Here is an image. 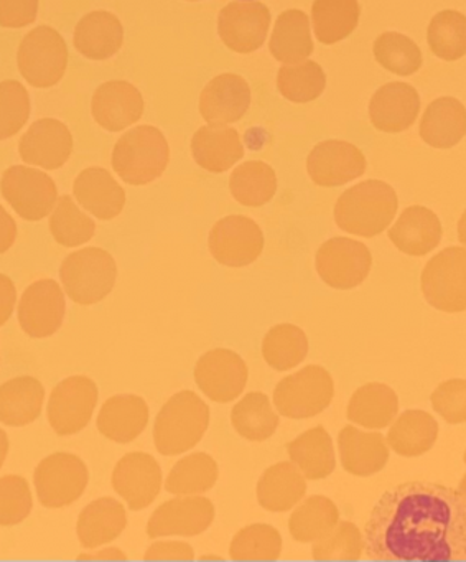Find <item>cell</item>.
I'll return each instance as SVG.
<instances>
[{
  "label": "cell",
  "instance_id": "34",
  "mask_svg": "<svg viewBox=\"0 0 466 562\" xmlns=\"http://www.w3.org/2000/svg\"><path fill=\"white\" fill-rule=\"evenodd\" d=\"M399 413L396 391L383 383H367L351 396L348 419L371 430L389 427Z\"/></svg>",
  "mask_w": 466,
  "mask_h": 562
},
{
  "label": "cell",
  "instance_id": "27",
  "mask_svg": "<svg viewBox=\"0 0 466 562\" xmlns=\"http://www.w3.org/2000/svg\"><path fill=\"white\" fill-rule=\"evenodd\" d=\"M341 465L351 475L379 473L389 460V446L380 432H364L353 426L343 427L338 436Z\"/></svg>",
  "mask_w": 466,
  "mask_h": 562
},
{
  "label": "cell",
  "instance_id": "57",
  "mask_svg": "<svg viewBox=\"0 0 466 562\" xmlns=\"http://www.w3.org/2000/svg\"><path fill=\"white\" fill-rule=\"evenodd\" d=\"M81 559H126V554H124L121 549L117 548H107L104 551L98 552V554H83L80 555Z\"/></svg>",
  "mask_w": 466,
  "mask_h": 562
},
{
  "label": "cell",
  "instance_id": "62",
  "mask_svg": "<svg viewBox=\"0 0 466 562\" xmlns=\"http://www.w3.org/2000/svg\"><path fill=\"white\" fill-rule=\"evenodd\" d=\"M463 459H465V463H466V450H465V457H463Z\"/></svg>",
  "mask_w": 466,
  "mask_h": 562
},
{
  "label": "cell",
  "instance_id": "41",
  "mask_svg": "<svg viewBox=\"0 0 466 562\" xmlns=\"http://www.w3.org/2000/svg\"><path fill=\"white\" fill-rule=\"evenodd\" d=\"M340 521V509L323 495L308 496L292 513L288 529L297 542H315Z\"/></svg>",
  "mask_w": 466,
  "mask_h": 562
},
{
  "label": "cell",
  "instance_id": "11",
  "mask_svg": "<svg viewBox=\"0 0 466 562\" xmlns=\"http://www.w3.org/2000/svg\"><path fill=\"white\" fill-rule=\"evenodd\" d=\"M317 272L331 289L350 291L366 281L373 266L370 249L351 238H331L317 252Z\"/></svg>",
  "mask_w": 466,
  "mask_h": 562
},
{
  "label": "cell",
  "instance_id": "21",
  "mask_svg": "<svg viewBox=\"0 0 466 562\" xmlns=\"http://www.w3.org/2000/svg\"><path fill=\"white\" fill-rule=\"evenodd\" d=\"M251 88L245 78L223 74L213 78L200 94V114L213 126H231L248 114Z\"/></svg>",
  "mask_w": 466,
  "mask_h": 562
},
{
  "label": "cell",
  "instance_id": "1",
  "mask_svg": "<svg viewBox=\"0 0 466 562\" xmlns=\"http://www.w3.org/2000/svg\"><path fill=\"white\" fill-rule=\"evenodd\" d=\"M373 561H466V495L430 482L387 490L364 528Z\"/></svg>",
  "mask_w": 466,
  "mask_h": 562
},
{
  "label": "cell",
  "instance_id": "18",
  "mask_svg": "<svg viewBox=\"0 0 466 562\" xmlns=\"http://www.w3.org/2000/svg\"><path fill=\"white\" fill-rule=\"evenodd\" d=\"M113 488L133 512L147 508L162 488V470L150 453L130 452L117 462L113 472Z\"/></svg>",
  "mask_w": 466,
  "mask_h": 562
},
{
  "label": "cell",
  "instance_id": "40",
  "mask_svg": "<svg viewBox=\"0 0 466 562\" xmlns=\"http://www.w3.org/2000/svg\"><path fill=\"white\" fill-rule=\"evenodd\" d=\"M216 460L205 452L190 453L173 465L167 476L166 490L175 496L203 495L218 482Z\"/></svg>",
  "mask_w": 466,
  "mask_h": 562
},
{
  "label": "cell",
  "instance_id": "17",
  "mask_svg": "<svg viewBox=\"0 0 466 562\" xmlns=\"http://www.w3.org/2000/svg\"><path fill=\"white\" fill-rule=\"evenodd\" d=\"M67 301L64 289L54 279L34 282L22 295L19 322L31 338H48L64 325Z\"/></svg>",
  "mask_w": 466,
  "mask_h": 562
},
{
  "label": "cell",
  "instance_id": "42",
  "mask_svg": "<svg viewBox=\"0 0 466 562\" xmlns=\"http://www.w3.org/2000/svg\"><path fill=\"white\" fill-rule=\"evenodd\" d=\"M231 424L236 432L251 442H264L274 436L279 416L264 393H249L232 407Z\"/></svg>",
  "mask_w": 466,
  "mask_h": 562
},
{
  "label": "cell",
  "instance_id": "39",
  "mask_svg": "<svg viewBox=\"0 0 466 562\" xmlns=\"http://www.w3.org/2000/svg\"><path fill=\"white\" fill-rule=\"evenodd\" d=\"M229 190L236 202L251 209L268 205L277 192V176L269 164L248 160L232 170Z\"/></svg>",
  "mask_w": 466,
  "mask_h": 562
},
{
  "label": "cell",
  "instance_id": "31",
  "mask_svg": "<svg viewBox=\"0 0 466 562\" xmlns=\"http://www.w3.org/2000/svg\"><path fill=\"white\" fill-rule=\"evenodd\" d=\"M269 50L282 65L300 64L314 54L310 19L304 11L288 9L279 15L269 38Z\"/></svg>",
  "mask_w": 466,
  "mask_h": 562
},
{
  "label": "cell",
  "instance_id": "50",
  "mask_svg": "<svg viewBox=\"0 0 466 562\" xmlns=\"http://www.w3.org/2000/svg\"><path fill=\"white\" fill-rule=\"evenodd\" d=\"M31 94L19 81L0 83V140L11 139L21 133L31 117Z\"/></svg>",
  "mask_w": 466,
  "mask_h": 562
},
{
  "label": "cell",
  "instance_id": "33",
  "mask_svg": "<svg viewBox=\"0 0 466 562\" xmlns=\"http://www.w3.org/2000/svg\"><path fill=\"white\" fill-rule=\"evenodd\" d=\"M127 526L126 508L114 498L94 499L81 512L77 532L84 549H96L123 535Z\"/></svg>",
  "mask_w": 466,
  "mask_h": 562
},
{
  "label": "cell",
  "instance_id": "47",
  "mask_svg": "<svg viewBox=\"0 0 466 562\" xmlns=\"http://www.w3.org/2000/svg\"><path fill=\"white\" fill-rule=\"evenodd\" d=\"M374 58L384 70L397 77H410L422 67V54L412 38L397 32H384L374 42Z\"/></svg>",
  "mask_w": 466,
  "mask_h": 562
},
{
  "label": "cell",
  "instance_id": "61",
  "mask_svg": "<svg viewBox=\"0 0 466 562\" xmlns=\"http://www.w3.org/2000/svg\"><path fill=\"white\" fill-rule=\"evenodd\" d=\"M186 2H198V0H186Z\"/></svg>",
  "mask_w": 466,
  "mask_h": 562
},
{
  "label": "cell",
  "instance_id": "38",
  "mask_svg": "<svg viewBox=\"0 0 466 562\" xmlns=\"http://www.w3.org/2000/svg\"><path fill=\"white\" fill-rule=\"evenodd\" d=\"M361 8L357 0H315L311 22L320 44L334 45L356 31Z\"/></svg>",
  "mask_w": 466,
  "mask_h": 562
},
{
  "label": "cell",
  "instance_id": "16",
  "mask_svg": "<svg viewBox=\"0 0 466 562\" xmlns=\"http://www.w3.org/2000/svg\"><path fill=\"white\" fill-rule=\"evenodd\" d=\"M248 378V364L236 351L226 348L203 355L195 367L196 384L215 403H231L241 396Z\"/></svg>",
  "mask_w": 466,
  "mask_h": 562
},
{
  "label": "cell",
  "instance_id": "12",
  "mask_svg": "<svg viewBox=\"0 0 466 562\" xmlns=\"http://www.w3.org/2000/svg\"><path fill=\"white\" fill-rule=\"evenodd\" d=\"M271 11L258 0H235L218 15V35L223 44L236 54L258 52L271 31Z\"/></svg>",
  "mask_w": 466,
  "mask_h": 562
},
{
  "label": "cell",
  "instance_id": "25",
  "mask_svg": "<svg viewBox=\"0 0 466 562\" xmlns=\"http://www.w3.org/2000/svg\"><path fill=\"white\" fill-rule=\"evenodd\" d=\"M73 193L80 206L96 218H116L126 206V192L106 169L90 167L77 177Z\"/></svg>",
  "mask_w": 466,
  "mask_h": 562
},
{
  "label": "cell",
  "instance_id": "49",
  "mask_svg": "<svg viewBox=\"0 0 466 562\" xmlns=\"http://www.w3.org/2000/svg\"><path fill=\"white\" fill-rule=\"evenodd\" d=\"M364 536L350 521H338L323 538L314 542L311 555L317 561H357L363 554Z\"/></svg>",
  "mask_w": 466,
  "mask_h": 562
},
{
  "label": "cell",
  "instance_id": "23",
  "mask_svg": "<svg viewBox=\"0 0 466 562\" xmlns=\"http://www.w3.org/2000/svg\"><path fill=\"white\" fill-rule=\"evenodd\" d=\"M420 98L416 88L407 83H387L371 98L370 120L377 131L387 134L402 133L417 121Z\"/></svg>",
  "mask_w": 466,
  "mask_h": 562
},
{
  "label": "cell",
  "instance_id": "24",
  "mask_svg": "<svg viewBox=\"0 0 466 562\" xmlns=\"http://www.w3.org/2000/svg\"><path fill=\"white\" fill-rule=\"evenodd\" d=\"M387 235L404 255L420 258L432 252L442 241V223L432 210L413 205L400 213Z\"/></svg>",
  "mask_w": 466,
  "mask_h": 562
},
{
  "label": "cell",
  "instance_id": "35",
  "mask_svg": "<svg viewBox=\"0 0 466 562\" xmlns=\"http://www.w3.org/2000/svg\"><path fill=\"white\" fill-rule=\"evenodd\" d=\"M45 390L37 378H14L0 386V423L24 427L41 417Z\"/></svg>",
  "mask_w": 466,
  "mask_h": 562
},
{
  "label": "cell",
  "instance_id": "14",
  "mask_svg": "<svg viewBox=\"0 0 466 562\" xmlns=\"http://www.w3.org/2000/svg\"><path fill=\"white\" fill-rule=\"evenodd\" d=\"M208 245L219 265L246 268L264 251V233L249 216H226L213 226Z\"/></svg>",
  "mask_w": 466,
  "mask_h": 562
},
{
  "label": "cell",
  "instance_id": "9",
  "mask_svg": "<svg viewBox=\"0 0 466 562\" xmlns=\"http://www.w3.org/2000/svg\"><path fill=\"white\" fill-rule=\"evenodd\" d=\"M34 483L45 508H65L81 498L90 483V472L80 457L57 452L38 463Z\"/></svg>",
  "mask_w": 466,
  "mask_h": 562
},
{
  "label": "cell",
  "instance_id": "8",
  "mask_svg": "<svg viewBox=\"0 0 466 562\" xmlns=\"http://www.w3.org/2000/svg\"><path fill=\"white\" fill-rule=\"evenodd\" d=\"M423 297L446 314L466 311V248L453 246L433 256L422 271Z\"/></svg>",
  "mask_w": 466,
  "mask_h": 562
},
{
  "label": "cell",
  "instance_id": "5",
  "mask_svg": "<svg viewBox=\"0 0 466 562\" xmlns=\"http://www.w3.org/2000/svg\"><path fill=\"white\" fill-rule=\"evenodd\" d=\"M60 278L71 301L94 305L104 301L116 285V261L106 249H80L65 259Z\"/></svg>",
  "mask_w": 466,
  "mask_h": 562
},
{
  "label": "cell",
  "instance_id": "28",
  "mask_svg": "<svg viewBox=\"0 0 466 562\" xmlns=\"http://www.w3.org/2000/svg\"><path fill=\"white\" fill-rule=\"evenodd\" d=\"M149 406L136 394H117L103 404L98 416V430L116 443H129L146 430Z\"/></svg>",
  "mask_w": 466,
  "mask_h": 562
},
{
  "label": "cell",
  "instance_id": "36",
  "mask_svg": "<svg viewBox=\"0 0 466 562\" xmlns=\"http://www.w3.org/2000/svg\"><path fill=\"white\" fill-rule=\"evenodd\" d=\"M439 437V424L425 411L410 409L396 417L387 432V446L400 457H420L432 450Z\"/></svg>",
  "mask_w": 466,
  "mask_h": 562
},
{
  "label": "cell",
  "instance_id": "53",
  "mask_svg": "<svg viewBox=\"0 0 466 562\" xmlns=\"http://www.w3.org/2000/svg\"><path fill=\"white\" fill-rule=\"evenodd\" d=\"M37 15L38 0H0V27H29Z\"/></svg>",
  "mask_w": 466,
  "mask_h": 562
},
{
  "label": "cell",
  "instance_id": "44",
  "mask_svg": "<svg viewBox=\"0 0 466 562\" xmlns=\"http://www.w3.org/2000/svg\"><path fill=\"white\" fill-rule=\"evenodd\" d=\"M325 87L327 75L317 61L282 65L277 74L279 93L292 103H311L323 94Z\"/></svg>",
  "mask_w": 466,
  "mask_h": 562
},
{
  "label": "cell",
  "instance_id": "3",
  "mask_svg": "<svg viewBox=\"0 0 466 562\" xmlns=\"http://www.w3.org/2000/svg\"><path fill=\"white\" fill-rule=\"evenodd\" d=\"M209 426V407L193 391L173 394L156 419L154 440L162 456L175 457L192 450Z\"/></svg>",
  "mask_w": 466,
  "mask_h": 562
},
{
  "label": "cell",
  "instance_id": "60",
  "mask_svg": "<svg viewBox=\"0 0 466 562\" xmlns=\"http://www.w3.org/2000/svg\"><path fill=\"white\" fill-rule=\"evenodd\" d=\"M459 490L466 495V473L463 475L462 482H459Z\"/></svg>",
  "mask_w": 466,
  "mask_h": 562
},
{
  "label": "cell",
  "instance_id": "59",
  "mask_svg": "<svg viewBox=\"0 0 466 562\" xmlns=\"http://www.w3.org/2000/svg\"><path fill=\"white\" fill-rule=\"evenodd\" d=\"M458 239L462 245L466 246V212L463 213L458 222Z\"/></svg>",
  "mask_w": 466,
  "mask_h": 562
},
{
  "label": "cell",
  "instance_id": "32",
  "mask_svg": "<svg viewBox=\"0 0 466 562\" xmlns=\"http://www.w3.org/2000/svg\"><path fill=\"white\" fill-rule=\"evenodd\" d=\"M466 134V108L455 98H439L427 106L420 137L435 149L456 146Z\"/></svg>",
  "mask_w": 466,
  "mask_h": 562
},
{
  "label": "cell",
  "instance_id": "26",
  "mask_svg": "<svg viewBox=\"0 0 466 562\" xmlns=\"http://www.w3.org/2000/svg\"><path fill=\"white\" fill-rule=\"evenodd\" d=\"M192 156L202 169L223 173L245 157V146L238 131L231 126L200 127L192 137Z\"/></svg>",
  "mask_w": 466,
  "mask_h": 562
},
{
  "label": "cell",
  "instance_id": "51",
  "mask_svg": "<svg viewBox=\"0 0 466 562\" xmlns=\"http://www.w3.org/2000/svg\"><path fill=\"white\" fill-rule=\"evenodd\" d=\"M32 493L27 480L19 475L0 479V526H15L31 515Z\"/></svg>",
  "mask_w": 466,
  "mask_h": 562
},
{
  "label": "cell",
  "instance_id": "48",
  "mask_svg": "<svg viewBox=\"0 0 466 562\" xmlns=\"http://www.w3.org/2000/svg\"><path fill=\"white\" fill-rule=\"evenodd\" d=\"M281 552V532L262 522L239 529L229 546V555L238 561H274Z\"/></svg>",
  "mask_w": 466,
  "mask_h": 562
},
{
  "label": "cell",
  "instance_id": "55",
  "mask_svg": "<svg viewBox=\"0 0 466 562\" xmlns=\"http://www.w3.org/2000/svg\"><path fill=\"white\" fill-rule=\"evenodd\" d=\"M18 289L8 276L0 274V327L8 324L14 314Z\"/></svg>",
  "mask_w": 466,
  "mask_h": 562
},
{
  "label": "cell",
  "instance_id": "4",
  "mask_svg": "<svg viewBox=\"0 0 466 562\" xmlns=\"http://www.w3.org/2000/svg\"><path fill=\"white\" fill-rule=\"evenodd\" d=\"M170 162V147L162 131L154 126H137L120 137L111 156L117 176L140 187L160 179Z\"/></svg>",
  "mask_w": 466,
  "mask_h": 562
},
{
  "label": "cell",
  "instance_id": "15",
  "mask_svg": "<svg viewBox=\"0 0 466 562\" xmlns=\"http://www.w3.org/2000/svg\"><path fill=\"white\" fill-rule=\"evenodd\" d=\"M215 521V505L206 496H179L163 503L150 516L147 522V536L150 539L163 536L203 535Z\"/></svg>",
  "mask_w": 466,
  "mask_h": 562
},
{
  "label": "cell",
  "instance_id": "19",
  "mask_svg": "<svg viewBox=\"0 0 466 562\" xmlns=\"http://www.w3.org/2000/svg\"><path fill=\"white\" fill-rule=\"evenodd\" d=\"M366 157L353 144L325 140L308 154L307 170L318 187H341L366 172Z\"/></svg>",
  "mask_w": 466,
  "mask_h": 562
},
{
  "label": "cell",
  "instance_id": "20",
  "mask_svg": "<svg viewBox=\"0 0 466 562\" xmlns=\"http://www.w3.org/2000/svg\"><path fill=\"white\" fill-rule=\"evenodd\" d=\"M73 153V136L67 124L54 117L35 121L19 140V154L29 166L61 169Z\"/></svg>",
  "mask_w": 466,
  "mask_h": 562
},
{
  "label": "cell",
  "instance_id": "46",
  "mask_svg": "<svg viewBox=\"0 0 466 562\" xmlns=\"http://www.w3.org/2000/svg\"><path fill=\"white\" fill-rule=\"evenodd\" d=\"M50 232L55 241L65 248H77L93 239L96 233V223L81 212L70 195L58 199L50 216Z\"/></svg>",
  "mask_w": 466,
  "mask_h": 562
},
{
  "label": "cell",
  "instance_id": "29",
  "mask_svg": "<svg viewBox=\"0 0 466 562\" xmlns=\"http://www.w3.org/2000/svg\"><path fill=\"white\" fill-rule=\"evenodd\" d=\"M123 44V24L116 15L107 11H94L83 15L75 29V48L90 60H110L121 50Z\"/></svg>",
  "mask_w": 466,
  "mask_h": 562
},
{
  "label": "cell",
  "instance_id": "30",
  "mask_svg": "<svg viewBox=\"0 0 466 562\" xmlns=\"http://www.w3.org/2000/svg\"><path fill=\"white\" fill-rule=\"evenodd\" d=\"M258 502L272 513L294 509L307 493V479L292 462H279L269 467L259 479Z\"/></svg>",
  "mask_w": 466,
  "mask_h": 562
},
{
  "label": "cell",
  "instance_id": "37",
  "mask_svg": "<svg viewBox=\"0 0 466 562\" xmlns=\"http://www.w3.org/2000/svg\"><path fill=\"white\" fill-rule=\"evenodd\" d=\"M288 457L307 480H323L337 467L333 440L323 426L300 434L288 443Z\"/></svg>",
  "mask_w": 466,
  "mask_h": 562
},
{
  "label": "cell",
  "instance_id": "52",
  "mask_svg": "<svg viewBox=\"0 0 466 562\" xmlns=\"http://www.w3.org/2000/svg\"><path fill=\"white\" fill-rule=\"evenodd\" d=\"M433 409L448 424L466 423V380H448L432 396Z\"/></svg>",
  "mask_w": 466,
  "mask_h": 562
},
{
  "label": "cell",
  "instance_id": "22",
  "mask_svg": "<svg viewBox=\"0 0 466 562\" xmlns=\"http://www.w3.org/2000/svg\"><path fill=\"white\" fill-rule=\"evenodd\" d=\"M146 103L143 93L129 81L113 80L98 87L91 100V113L98 126L121 133L143 117Z\"/></svg>",
  "mask_w": 466,
  "mask_h": 562
},
{
  "label": "cell",
  "instance_id": "58",
  "mask_svg": "<svg viewBox=\"0 0 466 562\" xmlns=\"http://www.w3.org/2000/svg\"><path fill=\"white\" fill-rule=\"evenodd\" d=\"M9 453V437L5 430L0 429V469L4 465Z\"/></svg>",
  "mask_w": 466,
  "mask_h": 562
},
{
  "label": "cell",
  "instance_id": "56",
  "mask_svg": "<svg viewBox=\"0 0 466 562\" xmlns=\"http://www.w3.org/2000/svg\"><path fill=\"white\" fill-rule=\"evenodd\" d=\"M18 238V223L9 215L8 210L0 205V255H4L14 246Z\"/></svg>",
  "mask_w": 466,
  "mask_h": 562
},
{
  "label": "cell",
  "instance_id": "7",
  "mask_svg": "<svg viewBox=\"0 0 466 562\" xmlns=\"http://www.w3.org/2000/svg\"><path fill=\"white\" fill-rule=\"evenodd\" d=\"M334 396V383L325 368L310 364L279 381L274 404L288 419H310L323 413Z\"/></svg>",
  "mask_w": 466,
  "mask_h": 562
},
{
  "label": "cell",
  "instance_id": "6",
  "mask_svg": "<svg viewBox=\"0 0 466 562\" xmlns=\"http://www.w3.org/2000/svg\"><path fill=\"white\" fill-rule=\"evenodd\" d=\"M18 67L31 87H57L67 74V42L50 25L32 29L19 45Z\"/></svg>",
  "mask_w": 466,
  "mask_h": 562
},
{
  "label": "cell",
  "instance_id": "54",
  "mask_svg": "<svg viewBox=\"0 0 466 562\" xmlns=\"http://www.w3.org/2000/svg\"><path fill=\"white\" fill-rule=\"evenodd\" d=\"M195 558L192 546L182 541H159L150 546L146 552V559H180L192 561Z\"/></svg>",
  "mask_w": 466,
  "mask_h": 562
},
{
  "label": "cell",
  "instance_id": "45",
  "mask_svg": "<svg viewBox=\"0 0 466 562\" xmlns=\"http://www.w3.org/2000/svg\"><path fill=\"white\" fill-rule=\"evenodd\" d=\"M430 50L440 60L455 61L466 55V18L462 12L442 11L427 31Z\"/></svg>",
  "mask_w": 466,
  "mask_h": 562
},
{
  "label": "cell",
  "instance_id": "10",
  "mask_svg": "<svg viewBox=\"0 0 466 562\" xmlns=\"http://www.w3.org/2000/svg\"><path fill=\"white\" fill-rule=\"evenodd\" d=\"M0 192L21 218L41 222L58 202L55 180L37 167L14 166L0 180Z\"/></svg>",
  "mask_w": 466,
  "mask_h": 562
},
{
  "label": "cell",
  "instance_id": "13",
  "mask_svg": "<svg viewBox=\"0 0 466 562\" xmlns=\"http://www.w3.org/2000/svg\"><path fill=\"white\" fill-rule=\"evenodd\" d=\"M96 383L88 376H71L57 384L48 403V423L58 436H75L90 424L96 409Z\"/></svg>",
  "mask_w": 466,
  "mask_h": 562
},
{
  "label": "cell",
  "instance_id": "43",
  "mask_svg": "<svg viewBox=\"0 0 466 562\" xmlns=\"http://www.w3.org/2000/svg\"><path fill=\"white\" fill-rule=\"evenodd\" d=\"M308 355V338L297 325L281 324L272 327L262 341V357L269 367L287 371L300 364Z\"/></svg>",
  "mask_w": 466,
  "mask_h": 562
},
{
  "label": "cell",
  "instance_id": "2",
  "mask_svg": "<svg viewBox=\"0 0 466 562\" xmlns=\"http://www.w3.org/2000/svg\"><path fill=\"white\" fill-rule=\"evenodd\" d=\"M399 209L396 190L383 180H366L348 189L334 205V222L343 232L374 238L389 228Z\"/></svg>",
  "mask_w": 466,
  "mask_h": 562
}]
</instances>
